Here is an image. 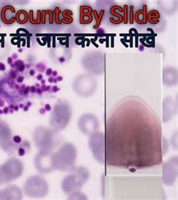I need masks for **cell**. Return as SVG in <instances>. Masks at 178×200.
Instances as JSON below:
<instances>
[{"label":"cell","instance_id":"obj_1","mask_svg":"<svg viewBox=\"0 0 178 200\" xmlns=\"http://www.w3.org/2000/svg\"><path fill=\"white\" fill-rule=\"evenodd\" d=\"M104 135L108 166L142 169L162 162L161 121L138 96H126L113 106L107 116Z\"/></svg>","mask_w":178,"mask_h":200},{"label":"cell","instance_id":"obj_2","mask_svg":"<svg viewBox=\"0 0 178 200\" xmlns=\"http://www.w3.org/2000/svg\"><path fill=\"white\" fill-rule=\"evenodd\" d=\"M77 150L74 145L64 143L60 148L52 153V163L54 170L62 172H72L76 168L75 161Z\"/></svg>","mask_w":178,"mask_h":200},{"label":"cell","instance_id":"obj_3","mask_svg":"<svg viewBox=\"0 0 178 200\" xmlns=\"http://www.w3.org/2000/svg\"><path fill=\"white\" fill-rule=\"evenodd\" d=\"M71 116L72 109L69 102L65 100H59L51 114V126L57 131L62 130L68 126Z\"/></svg>","mask_w":178,"mask_h":200},{"label":"cell","instance_id":"obj_4","mask_svg":"<svg viewBox=\"0 0 178 200\" xmlns=\"http://www.w3.org/2000/svg\"><path fill=\"white\" fill-rule=\"evenodd\" d=\"M71 172L64 178L61 184L62 190L68 195L81 190L89 178V172L85 167L75 168Z\"/></svg>","mask_w":178,"mask_h":200},{"label":"cell","instance_id":"obj_5","mask_svg":"<svg viewBox=\"0 0 178 200\" xmlns=\"http://www.w3.org/2000/svg\"><path fill=\"white\" fill-rule=\"evenodd\" d=\"M23 193L30 198H44L49 193V185L41 175H35L26 179L23 184Z\"/></svg>","mask_w":178,"mask_h":200},{"label":"cell","instance_id":"obj_6","mask_svg":"<svg viewBox=\"0 0 178 200\" xmlns=\"http://www.w3.org/2000/svg\"><path fill=\"white\" fill-rule=\"evenodd\" d=\"M23 172V164L12 157L0 165V184H8L19 178Z\"/></svg>","mask_w":178,"mask_h":200},{"label":"cell","instance_id":"obj_7","mask_svg":"<svg viewBox=\"0 0 178 200\" xmlns=\"http://www.w3.org/2000/svg\"><path fill=\"white\" fill-rule=\"evenodd\" d=\"M73 90L77 96L87 98L93 96L97 89V81L93 75L81 74L74 79Z\"/></svg>","mask_w":178,"mask_h":200},{"label":"cell","instance_id":"obj_8","mask_svg":"<svg viewBox=\"0 0 178 200\" xmlns=\"http://www.w3.org/2000/svg\"><path fill=\"white\" fill-rule=\"evenodd\" d=\"M56 131L45 126H38L35 129L33 139L40 151H52L55 147Z\"/></svg>","mask_w":178,"mask_h":200},{"label":"cell","instance_id":"obj_9","mask_svg":"<svg viewBox=\"0 0 178 200\" xmlns=\"http://www.w3.org/2000/svg\"><path fill=\"white\" fill-rule=\"evenodd\" d=\"M83 68L93 75H101L104 72V57L101 51H92L84 54L81 60Z\"/></svg>","mask_w":178,"mask_h":200},{"label":"cell","instance_id":"obj_10","mask_svg":"<svg viewBox=\"0 0 178 200\" xmlns=\"http://www.w3.org/2000/svg\"><path fill=\"white\" fill-rule=\"evenodd\" d=\"M89 147L95 159L101 163L105 162V149H104V135L99 132H93L89 138Z\"/></svg>","mask_w":178,"mask_h":200},{"label":"cell","instance_id":"obj_11","mask_svg":"<svg viewBox=\"0 0 178 200\" xmlns=\"http://www.w3.org/2000/svg\"><path fill=\"white\" fill-rule=\"evenodd\" d=\"M35 168L41 174H48L54 171L52 163V152L50 151H39L34 160Z\"/></svg>","mask_w":178,"mask_h":200},{"label":"cell","instance_id":"obj_12","mask_svg":"<svg viewBox=\"0 0 178 200\" xmlns=\"http://www.w3.org/2000/svg\"><path fill=\"white\" fill-rule=\"evenodd\" d=\"M99 123L97 118L92 114H85L80 117L77 127L85 135H90L99 128Z\"/></svg>","mask_w":178,"mask_h":200},{"label":"cell","instance_id":"obj_13","mask_svg":"<svg viewBox=\"0 0 178 200\" xmlns=\"http://www.w3.org/2000/svg\"><path fill=\"white\" fill-rule=\"evenodd\" d=\"M176 160H177V157L175 158L173 157L164 163V175L168 173V175H164V181L166 179L168 180L165 183L167 185H172L177 179V164L174 165V162Z\"/></svg>","mask_w":178,"mask_h":200},{"label":"cell","instance_id":"obj_14","mask_svg":"<svg viewBox=\"0 0 178 200\" xmlns=\"http://www.w3.org/2000/svg\"><path fill=\"white\" fill-rule=\"evenodd\" d=\"M23 198V192L20 187L10 185L0 190V200H19Z\"/></svg>","mask_w":178,"mask_h":200},{"label":"cell","instance_id":"obj_15","mask_svg":"<svg viewBox=\"0 0 178 200\" xmlns=\"http://www.w3.org/2000/svg\"><path fill=\"white\" fill-rule=\"evenodd\" d=\"M163 82L166 86H174L177 83V68L174 67H166L163 71Z\"/></svg>","mask_w":178,"mask_h":200},{"label":"cell","instance_id":"obj_16","mask_svg":"<svg viewBox=\"0 0 178 200\" xmlns=\"http://www.w3.org/2000/svg\"><path fill=\"white\" fill-rule=\"evenodd\" d=\"M15 14V11L12 6L5 7L2 12V20L4 21L5 23H8V24L13 23V21L16 18Z\"/></svg>","mask_w":178,"mask_h":200},{"label":"cell","instance_id":"obj_17","mask_svg":"<svg viewBox=\"0 0 178 200\" xmlns=\"http://www.w3.org/2000/svg\"><path fill=\"white\" fill-rule=\"evenodd\" d=\"M16 19L18 21H19L20 23H25L28 19L27 14L26 12H23V11L20 12L19 13L17 14Z\"/></svg>","mask_w":178,"mask_h":200},{"label":"cell","instance_id":"obj_18","mask_svg":"<svg viewBox=\"0 0 178 200\" xmlns=\"http://www.w3.org/2000/svg\"><path fill=\"white\" fill-rule=\"evenodd\" d=\"M14 63H15V69H16L18 72H23L25 70L26 66H25L24 62H23V60H16Z\"/></svg>","mask_w":178,"mask_h":200},{"label":"cell","instance_id":"obj_19","mask_svg":"<svg viewBox=\"0 0 178 200\" xmlns=\"http://www.w3.org/2000/svg\"><path fill=\"white\" fill-rule=\"evenodd\" d=\"M35 68H36L37 71L40 72H41V73H43L44 72L46 71V69H47L45 64L42 63V62H39V63L36 64V65H35Z\"/></svg>","mask_w":178,"mask_h":200},{"label":"cell","instance_id":"obj_20","mask_svg":"<svg viewBox=\"0 0 178 200\" xmlns=\"http://www.w3.org/2000/svg\"><path fill=\"white\" fill-rule=\"evenodd\" d=\"M18 72L17 71L16 69H11L10 72H9V75H10L11 78L12 79H16L18 78Z\"/></svg>","mask_w":178,"mask_h":200},{"label":"cell","instance_id":"obj_21","mask_svg":"<svg viewBox=\"0 0 178 200\" xmlns=\"http://www.w3.org/2000/svg\"><path fill=\"white\" fill-rule=\"evenodd\" d=\"M12 140H13V142H15V144H20V143H21V142H22L21 137H20V135H14L13 138H12Z\"/></svg>","mask_w":178,"mask_h":200},{"label":"cell","instance_id":"obj_22","mask_svg":"<svg viewBox=\"0 0 178 200\" xmlns=\"http://www.w3.org/2000/svg\"><path fill=\"white\" fill-rule=\"evenodd\" d=\"M18 153L20 157H23V156H25V154H26V150L23 148H19Z\"/></svg>","mask_w":178,"mask_h":200},{"label":"cell","instance_id":"obj_23","mask_svg":"<svg viewBox=\"0 0 178 200\" xmlns=\"http://www.w3.org/2000/svg\"><path fill=\"white\" fill-rule=\"evenodd\" d=\"M24 81V77L22 75H18V78H16V81L18 83V84H22Z\"/></svg>","mask_w":178,"mask_h":200},{"label":"cell","instance_id":"obj_24","mask_svg":"<svg viewBox=\"0 0 178 200\" xmlns=\"http://www.w3.org/2000/svg\"><path fill=\"white\" fill-rule=\"evenodd\" d=\"M52 72H53V70H52V68H47L46 71H45V74H46V75L48 76H48L51 77V76L52 75Z\"/></svg>","mask_w":178,"mask_h":200},{"label":"cell","instance_id":"obj_25","mask_svg":"<svg viewBox=\"0 0 178 200\" xmlns=\"http://www.w3.org/2000/svg\"><path fill=\"white\" fill-rule=\"evenodd\" d=\"M29 92H30V87H29V86H26L24 90H23V95H26H26L29 94Z\"/></svg>","mask_w":178,"mask_h":200},{"label":"cell","instance_id":"obj_26","mask_svg":"<svg viewBox=\"0 0 178 200\" xmlns=\"http://www.w3.org/2000/svg\"><path fill=\"white\" fill-rule=\"evenodd\" d=\"M44 109L46 110V112H51V110H52V107H51V105L50 104H46L44 105Z\"/></svg>","mask_w":178,"mask_h":200},{"label":"cell","instance_id":"obj_27","mask_svg":"<svg viewBox=\"0 0 178 200\" xmlns=\"http://www.w3.org/2000/svg\"><path fill=\"white\" fill-rule=\"evenodd\" d=\"M3 110V114L5 115H8L9 113V107L8 106H5L4 108L2 109Z\"/></svg>","mask_w":178,"mask_h":200},{"label":"cell","instance_id":"obj_28","mask_svg":"<svg viewBox=\"0 0 178 200\" xmlns=\"http://www.w3.org/2000/svg\"><path fill=\"white\" fill-rule=\"evenodd\" d=\"M36 90H37V88L35 85H32L30 87V93H36Z\"/></svg>","mask_w":178,"mask_h":200},{"label":"cell","instance_id":"obj_29","mask_svg":"<svg viewBox=\"0 0 178 200\" xmlns=\"http://www.w3.org/2000/svg\"><path fill=\"white\" fill-rule=\"evenodd\" d=\"M6 66L3 62H0V71L1 72H4L5 70Z\"/></svg>","mask_w":178,"mask_h":200},{"label":"cell","instance_id":"obj_30","mask_svg":"<svg viewBox=\"0 0 178 200\" xmlns=\"http://www.w3.org/2000/svg\"><path fill=\"white\" fill-rule=\"evenodd\" d=\"M51 90H52V92H54V93H57V92H58L59 90V88L57 86L54 85V87H52V88H51Z\"/></svg>","mask_w":178,"mask_h":200},{"label":"cell","instance_id":"obj_31","mask_svg":"<svg viewBox=\"0 0 178 200\" xmlns=\"http://www.w3.org/2000/svg\"><path fill=\"white\" fill-rule=\"evenodd\" d=\"M43 78H43V75H42L41 73H39V74H38V75L36 76V79L38 81H41Z\"/></svg>","mask_w":178,"mask_h":200},{"label":"cell","instance_id":"obj_32","mask_svg":"<svg viewBox=\"0 0 178 200\" xmlns=\"http://www.w3.org/2000/svg\"><path fill=\"white\" fill-rule=\"evenodd\" d=\"M52 77H54V78H57V76H58V72L57 71H56V70H53V72H52Z\"/></svg>","mask_w":178,"mask_h":200},{"label":"cell","instance_id":"obj_33","mask_svg":"<svg viewBox=\"0 0 178 200\" xmlns=\"http://www.w3.org/2000/svg\"><path fill=\"white\" fill-rule=\"evenodd\" d=\"M46 112H46V110L44 109V108H41L39 109V113L41 114V115H44Z\"/></svg>","mask_w":178,"mask_h":200},{"label":"cell","instance_id":"obj_34","mask_svg":"<svg viewBox=\"0 0 178 200\" xmlns=\"http://www.w3.org/2000/svg\"><path fill=\"white\" fill-rule=\"evenodd\" d=\"M104 32H105V31H104V29H102V28H99V29H98L97 30H96V32H97V33L102 34V33H104Z\"/></svg>","mask_w":178,"mask_h":200},{"label":"cell","instance_id":"obj_35","mask_svg":"<svg viewBox=\"0 0 178 200\" xmlns=\"http://www.w3.org/2000/svg\"><path fill=\"white\" fill-rule=\"evenodd\" d=\"M29 74L30 76H34L35 75V70L34 69H30L29 72Z\"/></svg>","mask_w":178,"mask_h":200},{"label":"cell","instance_id":"obj_36","mask_svg":"<svg viewBox=\"0 0 178 200\" xmlns=\"http://www.w3.org/2000/svg\"><path fill=\"white\" fill-rule=\"evenodd\" d=\"M7 62H8V64H9V65H11V64L13 63V59H12V57H8V58Z\"/></svg>","mask_w":178,"mask_h":200},{"label":"cell","instance_id":"obj_37","mask_svg":"<svg viewBox=\"0 0 178 200\" xmlns=\"http://www.w3.org/2000/svg\"><path fill=\"white\" fill-rule=\"evenodd\" d=\"M36 93H37V94H38V95H41L42 93H43V91H42V90H41V87H39V88H37Z\"/></svg>","mask_w":178,"mask_h":200},{"label":"cell","instance_id":"obj_38","mask_svg":"<svg viewBox=\"0 0 178 200\" xmlns=\"http://www.w3.org/2000/svg\"><path fill=\"white\" fill-rule=\"evenodd\" d=\"M65 61V58L64 57H60L59 58V62H61V63H63Z\"/></svg>","mask_w":178,"mask_h":200},{"label":"cell","instance_id":"obj_39","mask_svg":"<svg viewBox=\"0 0 178 200\" xmlns=\"http://www.w3.org/2000/svg\"><path fill=\"white\" fill-rule=\"evenodd\" d=\"M138 50L140 51H144V46L143 45H140V46L138 47Z\"/></svg>","mask_w":178,"mask_h":200},{"label":"cell","instance_id":"obj_40","mask_svg":"<svg viewBox=\"0 0 178 200\" xmlns=\"http://www.w3.org/2000/svg\"><path fill=\"white\" fill-rule=\"evenodd\" d=\"M54 78L52 77V76H51V77L48 78V82L50 83H54Z\"/></svg>","mask_w":178,"mask_h":200},{"label":"cell","instance_id":"obj_41","mask_svg":"<svg viewBox=\"0 0 178 200\" xmlns=\"http://www.w3.org/2000/svg\"><path fill=\"white\" fill-rule=\"evenodd\" d=\"M57 78V81H58V82H59V81H62V80H63V78H62V76H57V78Z\"/></svg>","mask_w":178,"mask_h":200},{"label":"cell","instance_id":"obj_42","mask_svg":"<svg viewBox=\"0 0 178 200\" xmlns=\"http://www.w3.org/2000/svg\"><path fill=\"white\" fill-rule=\"evenodd\" d=\"M18 110H19V106H18V105H15V106H14V111H15V112H18Z\"/></svg>","mask_w":178,"mask_h":200},{"label":"cell","instance_id":"obj_43","mask_svg":"<svg viewBox=\"0 0 178 200\" xmlns=\"http://www.w3.org/2000/svg\"><path fill=\"white\" fill-rule=\"evenodd\" d=\"M5 106V101L2 99H0V107H4Z\"/></svg>","mask_w":178,"mask_h":200},{"label":"cell","instance_id":"obj_44","mask_svg":"<svg viewBox=\"0 0 178 200\" xmlns=\"http://www.w3.org/2000/svg\"><path fill=\"white\" fill-rule=\"evenodd\" d=\"M41 90L43 92H46V85H41Z\"/></svg>","mask_w":178,"mask_h":200},{"label":"cell","instance_id":"obj_45","mask_svg":"<svg viewBox=\"0 0 178 200\" xmlns=\"http://www.w3.org/2000/svg\"><path fill=\"white\" fill-rule=\"evenodd\" d=\"M51 88H52V87H51V85L46 86V92H48V91H51Z\"/></svg>","mask_w":178,"mask_h":200},{"label":"cell","instance_id":"obj_46","mask_svg":"<svg viewBox=\"0 0 178 200\" xmlns=\"http://www.w3.org/2000/svg\"><path fill=\"white\" fill-rule=\"evenodd\" d=\"M18 93H19L20 95H23V89L20 88L19 90H18Z\"/></svg>","mask_w":178,"mask_h":200},{"label":"cell","instance_id":"obj_47","mask_svg":"<svg viewBox=\"0 0 178 200\" xmlns=\"http://www.w3.org/2000/svg\"><path fill=\"white\" fill-rule=\"evenodd\" d=\"M12 59H15V60H16L17 58H18V54H12Z\"/></svg>","mask_w":178,"mask_h":200},{"label":"cell","instance_id":"obj_48","mask_svg":"<svg viewBox=\"0 0 178 200\" xmlns=\"http://www.w3.org/2000/svg\"><path fill=\"white\" fill-rule=\"evenodd\" d=\"M23 110L24 111V112H28V110H29V107H28V106H26V105H24Z\"/></svg>","mask_w":178,"mask_h":200},{"label":"cell","instance_id":"obj_49","mask_svg":"<svg viewBox=\"0 0 178 200\" xmlns=\"http://www.w3.org/2000/svg\"><path fill=\"white\" fill-rule=\"evenodd\" d=\"M41 81V85H44L45 84H46V81L44 80V79H42L41 81Z\"/></svg>","mask_w":178,"mask_h":200},{"label":"cell","instance_id":"obj_50","mask_svg":"<svg viewBox=\"0 0 178 200\" xmlns=\"http://www.w3.org/2000/svg\"><path fill=\"white\" fill-rule=\"evenodd\" d=\"M32 102H27V103H26V106H28V107H31V106H32Z\"/></svg>","mask_w":178,"mask_h":200},{"label":"cell","instance_id":"obj_51","mask_svg":"<svg viewBox=\"0 0 178 200\" xmlns=\"http://www.w3.org/2000/svg\"><path fill=\"white\" fill-rule=\"evenodd\" d=\"M18 106H19V108H22V109H23V107H24V105L22 104V103H21V104H20Z\"/></svg>","mask_w":178,"mask_h":200},{"label":"cell","instance_id":"obj_52","mask_svg":"<svg viewBox=\"0 0 178 200\" xmlns=\"http://www.w3.org/2000/svg\"><path fill=\"white\" fill-rule=\"evenodd\" d=\"M15 88H16L18 90H19V89L20 88V85H18V84H16V85H15Z\"/></svg>","mask_w":178,"mask_h":200},{"label":"cell","instance_id":"obj_53","mask_svg":"<svg viewBox=\"0 0 178 200\" xmlns=\"http://www.w3.org/2000/svg\"><path fill=\"white\" fill-rule=\"evenodd\" d=\"M26 87V86L25 85V84H22V85L20 86V88H21V89H23V90H24V89H25V87Z\"/></svg>","mask_w":178,"mask_h":200},{"label":"cell","instance_id":"obj_54","mask_svg":"<svg viewBox=\"0 0 178 200\" xmlns=\"http://www.w3.org/2000/svg\"><path fill=\"white\" fill-rule=\"evenodd\" d=\"M14 112H15V111H14V109L9 108V113H11V114H13V113H14Z\"/></svg>","mask_w":178,"mask_h":200},{"label":"cell","instance_id":"obj_55","mask_svg":"<svg viewBox=\"0 0 178 200\" xmlns=\"http://www.w3.org/2000/svg\"><path fill=\"white\" fill-rule=\"evenodd\" d=\"M35 87H36V88H39V87H40V84H35Z\"/></svg>","mask_w":178,"mask_h":200},{"label":"cell","instance_id":"obj_56","mask_svg":"<svg viewBox=\"0 0 178 200\" xmlns=\"http://www.w3.org/2000/svg\"><path fill=\"white\" fill-rule=\"evenodd\" d=\"M3 115V110L2 109H0V115Z\"/></svg>","mask_w":178,"mask_h":200},{"label":"cell","instance_id":"obj_57","mask_svg":"<svg viewBox=\"0 0 178 200\" xmlns=\"http://www.w3.org/2000/svg\"><path fill=\"white\" fill-rule=\"evenodd\" d=\"M19 51L20 53H21L22 51H23V50H22V49H19V51Z\"/></svg>","mask_w":178,"mask_h":200},{"label":"cell","instance_id":"obj_58","mask_svg":"<svg viewBox=\"0 0 178 200\" xmlns=\"http://www.w3.org/2000/svg\"><path fill=\"white\" fill-rule=\"evenodd\" d=\"M0 27H1V25H0Z\"/></svg>","mask_w":178,"mask_h":200}]
</instances>
